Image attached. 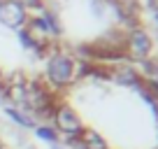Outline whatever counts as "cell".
Returning a JSON list of instances; mask_svg holds the SVG:
<instances>
[{
  "instance_id": "30bf717a",
  "label": "cell",
  "mask_w": 158,
  "mask_h": 149,
  "mask_svg": "<svg viewBox=\"0 0 158 149\" xmlns=\"http://www.w3.org/2000/svg\"><path fill=\"white\" fill-rule=\"evenodd\" d=\"M16 2L26 10H42V0H16Z\"/></svg>"
},
{
  "instance_id": "8992f818",
  "label": "cell",
  "mask_w": 158,
  "mask_h": 149,
  "mask_svg": "<svg viewBox=\"0 0 158 149\" xmlns=\"http://www.w3.org/2000/svg\"><path fill=\"white\" fill-rule=\"evenodd\" d=\"M79 142H81V149H109V142L95 128H84L79 133Z\"/></svg>"
},
{
  "instance_id": "52a82bcc",
  "label": "cell",
  "mask_w": 158,
  "mask_h": 149,
  "mask_svg": "<svg viewBox=\"0 0 158 149\" xmlns=\"http://www.w3.org/2000/svg\"><path fill=\"white\" fill-rule=\"evenodd\" d=\"M5 117L14 126H19V128H23V130H33L35 126H37V121H35L28 112H23V109H19V107H5Z\"/></svg>"
},
{
  "instance_id": "277c9868",
  "label": "cell",
  "mask_w": 158,
  "mask_h": 149,
  "mask_svg": "<svg viewBox=\"0 0 158 149\" xmlns=\"http://www.w3.org/2000/svg\"><path fill=\"white\" fill-rule=\"evenodd\" d=\"M28 10L21 7L16 0H0V23L12 30H21L28 23Z\"/></svg>"
},
{
  "instance_id": "8fae6325",
  "label": "cell",
  "mask_w": 158,
  "mask_h": 149,
  "mask_svg": "<svg viewBox=\"0 0 158 149\" xmlns=\"http://www.w3.org/2000/svg\"><path fill=\"white\" fill-rule=\"evenodd\" d=\"M49 149H65L63 144H58V142H54V144H49Z\"/></svg>"
},
{
  "instance_id": "3957f363",
  "label": "cell",
  "mask_w": 158,
  "mask_h": 149,
  "mask_svg": "<svg viewBox=\"0 0 158 149\" xmlns=\"http://www.w3.org/2000/svg\"><path fill=\"white\" fill-rule=\"evenodd\" d=\"M51 119H54V128L63 138H74V135H79L84 130V121H81L79 112L70 105H56Z\"/></svg>"
},
{
  "instance_id": "7c38bea8",
  "label": "cell",
  "mask_w": 158,
  "mask_h": 149,
  "mask_svg": "<svg viewBox=\"0 0 158 149\" xmlns=\"http://www.w3.org/2000/svg\"><path fill=\"white\" fill-rule=\"evenodd\" d=\"M153 21L158 23V7H153Z\"/></svg>"
},
{
  "instance_id": "7a4b0ae2",
  "label": "cell",
  "mask_w": 158,
  "mask_h": 149,
  "mask_svg": "<svg viewBox=\"0 0 158 149\" xmlns=\"http://www.w3.org/2000/svg\"><path fill=\"white\" fill-rule=\"evenodd\" d=\"M151 51H153V42H151V37H149L147 30L130 28L128 33L123 35V54L128 56V58L144 63V61H149Z\"/></svg>"
},
{
  "instance_id": "ba28073f",
  "label": "cell",
  "mask_w": 158,
  "mask_h": 149,
  "mask_svg": "<svg viewBox=\"0 0 158 149\" xmlns=\"http://www.w3.org/2000/svg\"><path fill=\"white\" fill-rule=\"evenodd\" d=\"M16 37H19V42H21V47H23V49L35 51V54H42V51H44V47H47V45H42V42L35 40V37H33V35H30L26 28L16 30Z\"/></svg>"
},
{
  "instance_id": "9c48e42d",
  "label": "cell",
  "mask_w": 158,
  "mask_h": 149,
  "mask_svg": "<svg viewBox=\"0 0 158 149\" xmlns=\"http://www.w3.org/2000/svg\"><path fill=\"white\" fill-rule=\"evenodd\" d=\"M33 133H35V138H37V140H42V142H47V144H54V142H58V130H56L54 126L37 124V126L33 128Z\"/></svg>"
},
{
  "instance_id": "5bb4252c",
  "label": "cell",
  "mask_w": 158,
  "mask_h": 149,
  "mask_svg": "<svg viewBox=\"0 0 158 149\" xmlns=\"http://www.w3.org/2000/svg\"><path fill=\"white\" fill-rule=\"evenodd\" d=\"M156 149H158V147H156Z\"/></svg>"
},
{
  "instance_id": "5b68a950",
  "label": "cell",
  "mask_w": 158,
  "mask_h": 149,
  "mask_svg": "<svg viewBox=\"0 0 158 149\" xmlns=\"http://www.w3.org/2000/svg\"><path fill=\"white\" fill-rule=\"evenodd\" d=\"M109 77H112L114 84H118V86H130V89H135V91L144 84L142 72H139L137 68H133V65H116V68H112Z\"/></svg>"
},
{
  "instance_id": "4fadbf2b",
  "label": "cell",
  "mask_w": 158,
  "mask_h": 149,
  "mask_svg": "<svg viewBox=\"0 0 158 149\" xmlns=\"http://www.w3.org/2000/svg\"><path fill=\"white\" fill-rule=\"evenodd\" d=\"M0 79H2V70H0Z\"/></svg>"
},
{
  "instance_id": "6da1fadb",
  "label": "cell",
  "mask_w": 158,
  "mask_h": 149,
  "mask_svg": "<svg viewBox=\"0 0 158 149\" xmlns=\"http://www.w3.org/2000/svg\"><path fill=\"white\" fill-rule=\"evenodd\" d=\"M44 79L47 84L51 86L54 91H60V89H68L77 77H74V58L63 51H54L49 54L44 63Z\"/></svg>"
}]
</instances>
